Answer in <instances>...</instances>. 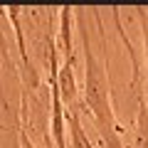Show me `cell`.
<instances>
[{"label":"cell","instance_id":"cell-1","mask_svg":"<svg viewBox=\"0 0 148 148\" xmlns=\"http://www.w3.org/2000/svg\"><path fill=\"white\" fill-rule=\"evenodd\" d=\"M136 148H148V94L138 96V116H136Z\"/></svg>","mask_w":148,"mask_h":148},{"label":"cell","instance_id":"cell-2","mask_svg":"<svg viewBox=\"0 0 148 148\" xmlns=\"http://www.w3.org/2000/svg\"><path fill=\"white\" fill-rule=\"evenodd\" d=\"M138 22H141V35H143V69L148 72V8H136Z\"/></svg>","mask_w":148,"mask_h":148}]
</instances>
